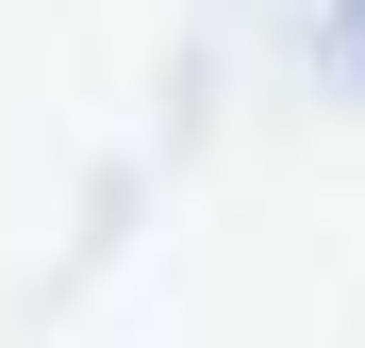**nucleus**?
Returning <instances> with one entry per match:
<instances>
[{
	"label": "nucleus",
	"mask_w": 365,
	"mask_h": 348,
	"mask_svg": "<svg viewBox=\"0 0 365 348\" xmlns=\"http://www.w3.org/2000/svg\"><path fill=\"white\" fill-rule=\"evenodd\" d=\"M332 50H349V83H365V0H349V17H332Z\"/></svg>",
	"instance_id": "f257e3e1"
}]
</instances>
